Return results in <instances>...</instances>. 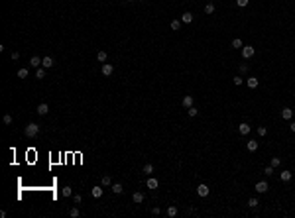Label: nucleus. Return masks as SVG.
<instances>
[{"mask_svg": "<svg viewBox=\"0 0 295 218\" xmlns=\"http://www.w3.org/2000/svg\"><path fill=\"white\" fill-rule=\"evenodd\" d=\"M81 200H83V197H81V194H75V204H79Z\"/></svg>", "mask_w": 295, "mask_h": 218, "instance_id": "nucleus-42", "label": "nucleus"}, {"mask_svg": "<svg viewBox=\"0 0 295 218\" xmlns=\"http://www.w3.org/2000/svg\"><path fill=\"white\" fill-rule=\"evenodd\" d=\"M177 212H179L177 206H173V204H171V206H167V210H165V214H167L169 218H175V216H177Z\"/></svg>", "mask_w": 295, "mask_h": 218, "instance_id": "nucleus-13", "label": "nucleus"}, {"mask_svg": "<svg viewBox=\"0 0 295 218\" xmlns=\"http://www.w3.org/2000/svg\"><path fill=\"white\" fill-rule=\"evenodd\" d=\"M181 104H183V108H191V106H193V96L191 95H185V96H183V100H181Z\"/></svg>", "mask_w": 295, "mask_h": 218, "instance_id": "nucleus-9", "label": "nucleus"}, {"mask_svg": "<svg viewBox=\"0 0 295 218\" xmlns=\"http://www.w3.org/2000/svg\"><path fill=\"white\" fill-rule=\"evenodd\" d=\"M36 77L38 79H45V67H39L38 71H36Z\"/></svg>", "mask_w": 295, "mask_h": 218, "instance_id": "nucleus-24", "label": "nucleus"}, {"mask_svg": "<svg viewBox=\"0 0 295 218\" xmlns=\"http://www.w3.org/2000/svg\"><path fill=\"white\" fill-rule=\"evenodd\" d=\"M30 67H33V69H39V67H42V57L33 55L32 59H30Z\"/></svg>", "mask_w": 295, "mask_h": 218, "instance_id": "nucleus-7", "label": "nucleus"}, {"mask_svg": "<svg viewBox=\"0 0 295 218\" xmlns=\"http://www.w3.org/2000/svg\"><path fill=\"white\" fill-rule=\"evenodd\" d=\"M213 12H215V4H213V2H209V4L205 6V14H213Z\"/></svg>", "mask_w": 295, "mask_h": 218, "instance_id": "nucleus-26", "label": "nucleus"}, {"mask_svg": "<svg viewBox=\"0 0 295 218\" xmlns=\"http://www.w3.org/2000/svg\"><path fill=\"white\" fill-rule=\"evenodd\" d=\"M4 124H12V116H10V114L4 116Z\"/></svg>", "mask_w": 295, "mask_h": 218, "instance_id": "nucleus-39", "label": "nucleus"}, {"mask_svg": "<svg viewBox=\"0 0 295 218\" xmlns=\"http://www.w3.org/2000/svg\"><path fill=\"white\" fill-rule=\"evenodd\" d=\"M20 59V53L18 51H12V61H18Z\"/></svg>", "mask_w": 295, "mask_h": 218, "instance_id": "nucleus-38", "label": "nucleus"}, {"mask_svg": "<svg viewBox=\"0 0 295 218\" xmlns=\"http://www.w3.org/2000/svg\"><path fill=\"white\" fill-rule=\"evenodd\" d=\"M110 189H112V193H114V194H122V193H124V189H122V185H120V183H114V185L110 187Z\"/></svg>", "mask_w": 295, "mask_h": 218, "instance_id": "nucleus-19", "label": "nucleus"}, {"mask_svg": "<svg viewBox=\"0 0 295 218\" xmlns=\"http://www.w3.org/2000/svg\"><path fill=\"white\" fill-rule=\"evenodd\" d=\"M159 212H161V210H159V208H158V206H155V208H152V214H154V216H158V214H159Z\"/></svg>", "mask_w": 295, "mask_h": 218, "instance_id": "nucleus-41", "label": "nucleus"}, {"mask_svg": "<svg viewBox=\"0 0 295 218\" xmlns=\"http://www.w3.org/2000/svg\"><path fill=\"white\" fill-rule=\"evenodd\" d=\"M100 71H103L104 77H110V75H112V71H114V67L110 65V63H103V69H100Z\"/></svg>", "mask_w": 295, "mask_h": 218, "instance_id": "nucleus-5", "label": "nucleus"}, {"mask_svg": "<svg viewBox=\"0 0 295 218\" xmlns=\"http://www.w3.org/2000/svg\"><path fill=\"white\" fill-rule=\"evenodd\" d=\"M242 83H244V79H242V77H234V85H236V86H240Z\"/></svg>", "mask_w": 295, "mask_h": 218, "instance_id": "nucleus-36", "label": "nucleus"}, {"mask_svg": "<svg viewBox=\"0 0 295 218\" xmlns=\"http://www.w3.org/2000/svg\"><path fill=\"white\" fill-rule=\"evenodd\" d=\"M100 185H103V187H112V179H110L108 175H104L103 181H100Z\"/></svg>", "mask_w": 295, "mask_h": 218, "instance_id": "nucleus-21", "label": "nucleus"}, {"mask_svg": "<svg viewBox=\"0 0 295 218\" xmlns=\"http://www.w3.org/2000/svg\"><path fill=\"white\" fill-rule=\"evenodd\" d=\"M97 59H98L100 63H104V61H106V51H98V53H97Z\"/></svg>", "mask_w": 295, "mask_h": 218, "instance_id": "nucleus-27", "label": "nucleus"}, {"mask_svg": "<svg viewBox=\"0 0 295 218\" xmlns=\"http://www.w3.org/2000/svg\"><path fill=\"white\" fill-rule=\"evenodd\" d=\"M236 4H238L240 8H244V6H248V0H236Z\"/></svg>", "mask_w": 295, "mask_h": 218, "instance_id": "nucleus-37", "label": "nucleus"}, {"mask_svg": "<svg viewBox=\"0 0 295 218\" xmlns=\"http://www.w3.org/2000/svg\"><path fill=\"white\" fill-rule=\"evenodd\" d=\"M291 177H293V173H291V171H287V169L279 173V179L283 181V183H289V181H291Z\"/></svg>", "mask_w": 295, "mask_h": 218, "instance_id": "nucleus-10", "label": "nucleus"}, {"mask_svg": "<svg viewBox=\"0 0 295 218\" xmlns=\"http://www.w3.org/2000/svg\"><path fill=\"white\" fill-rule=\"evenodd\" d=\"M232 47H234V49H242L244 47V45H242V39H238V38L232 39Z\"/></svg>", "mask_w": 295, "mask_h": 218, "instance_id": "nucleus-23", "label": "nucleus"}, {"mask_svg": "<svg viewBox=\"0 0 295 218\" xmlns=\"http://www.w3.org/2000/svg\"><path fill=\"white\" fill-rule=\"evenodd\" d=\"M146 185H148V189H152V191H155L159 187V181L155 179V177H150V179H148V183H146Z\"/></svg>", "mask_w": 295, "mask_h": 218, "instance_id": "nucleus-11", "label": "nucleus"}, {"mask_svg": "<svg viewBox=\"0 0 295 218\" xmlns=\"http://www.w3.org/2000/svg\"><path fill=\"white\" fill-rule=\"evenodd\" d=\"M291 116H293V110L291 108H287V106L285 108H281V118L283 120H291Z\"/></svg>", "mask_w": 295, "mask_h": 218, "instance_id": "nucleus-12", "label": "nucleus"}, {"mask_svg": "<svg viewBox=\"0 0 295 218\" xmlns=\"http://www.w3.org/2000/svg\"><path fill=\"white\" fill-rule=\"evenodd\" d=\"M289 130H291V132L295 134V122H291V124H289Z\"/></svg>", "mask_w": 295, "mask_h": 218, "instance_id": "nucleus-43", "label": "nucleus"}, {"mask_svg": "<svg viewBox=\"0 0 295 218\" xmlns=\"http://www.w3.org/2000/svg\"><path fill=\"white\" fill-rule=\"evenodd\" d=\"M91 194H93L94 199H100V197H103V187H93V189H91Z\"/></svg>", "mask_w": 295, "mask_h": 218, "instance_id": "nucleus-14", "label": "nucleus"}, {"mask_svg": "<svg viewBox=\"0 0 295 218\" xmlns=\"http://www.w3.org/2000/svg\"><path fill=\"white\" fill-rule=\"evenodd\" d=\"M124 2H134V0H124Z\"/></svg>", "mask_w": 295, "mask_h": 218, "instance_id": "nucleus-44", "label": "nucleus"}, {"mask_svg": "<svg viewBox=\"0 0 295 218\" xmlns=\"http://www.w3.org/2000/svg\"><path fill=\"white\" fill-rule=\"evenodd\" d=\"M258 85H260V81H258L256 77H250L248 79V86L250 89H258Z\"/></svg>", "mask_w": 295, "mask_h": 218, "instance_id": "nucleus-20", "label": "nucleus"}, {"mask_svg": "<svg viewBox=\"0 0 295 218\" xmlns=\"http://www.w3.org/2000/svg\"><path fill=\"white\" fill-rule=\"evenodd\" d=\"M61 194H63V197H71V194H73V189H71V187H63Z\"/></svg>", "mask_w": 295, "mask_h": 218, "instance_id": "nucleus-29", "label": "nucleus"}, {"mask_svg": "<svg viewBox=\"0 0 295 218\" xmlns=\"http://www.w3.org/2000/svg\"><path fill=\"white\" fill-rule=\"evenodd\" d=\"M187 112H189V116H197V114H199V108L191 106V108H187Z\"/></svg>", "mask_w": 295, "mask_h": 218, "instance_id": "nucleus-31", "label": "nucleus"}, {"mask_svg": "<svg viewBox=\"0 0 295 218\" xmlns=\"http://www.w3.org/2000/svg\"><path fill=\"white\" fill-rule=\"evenodd\" d=\"M209 191H211V189H209L205 183H201V185L197 187V194H199V197H207V194H209Z\"/></svg>", "mask_w": 295, "mask_h": 218, "instance_id": "nucleus-6", "label": "nucleus"}, {"mask_svg": "<svg viewBox=\"0 0 295 218\" xmlns=\"http://www.w3.org/2000/svg\"><path fill=\"white\" fill-rule=\"evenodd\" d=\"M258 149V142L256 140H248V151H256Z\"/></svg>", "mask_w": 295, "mask_h": 218, "instance_id": "nucleus-22", "label": "nucleus"}, {"mask_svg": "<svg viewBox=\"0 0 295 218\" xmlns=\"http://www.w3.org/2000/svg\"><path fill=\"white\" fill-rule=\"evenodd\" d=\"M254 53H256V49H254L252 45H244V47H242V57H244V59L254 57Z\"/></svg>", "mask_w": 295, "mask_h": 218, "instance_id": "nucleus-2", "label": "nucleus"}, {"mask_svg": "<svg viewBox=\"0 0 295 218\" xmlns=\"http://www.w3.org/2000/svg\"><path fill=\"white\" fill-rule=\"evenodd\" d=\"M264 175H268V177H270V175H273V167H272V165H270V167H266V169H264Z\"/></svg>", "mask_w": 295, "mask_h": 218, "instance_id": "nucleus-35", "label": "nucleus"}, {"mask_svg": "<svg viewBox=\"0 0 295 218\" xmlns=\"http://www.w3.org/2000/svg\"><path fill=\"white\" fill-rule=\"evenodd\" d=\"M181 22H183V24H191V22H193V14H191V12H185V14L181 16Z\"/></svg>", "mask_w": 295, "mask_h": 218, "instance_id": "nucleus-15", "label": "nucleus"}, {"mask_svg": "<svg viewBox=\"0 0 295 218\" xmlns=\"http://www.w3.org/2000/svg\"><path fill=\"white\" fill-rule=\"evenodd\" d=\"M248 71V65H246V63H242V65H240V73H246Z\"/></svg>", "mask_w": 295, "mask_h": 218, "instance_id": "nucleus-40", "label": "nucleus"}, {"mask_svg": "<svg viewBox=\"0 0 295 218\" xmlns=\"http://www.w3.org/2000/svg\"><path fill=\"white\" fill-rule=\"evenodd\" d=\"M250 130H252V126H248V122L238 124V132L242 134V136H248V134H250Z\"/></svg>", "mask_w": 295, "mask_h": 218, "instance_id": "nucleus-3", "label": "nucleus"}, {"mask_svg": "<svg viewBox=\"0 0 295 218\" xmlns=\"http://www.w3.org/2000/svg\"><path fill=\"white\" fill-rule=\"evenodd\" d=\"M144 173L152 175V173H154V165H152V163H146V165H144Z\"/></svg>", "mask_w": 295, "mask_h": 218, "instance_id": "nucleus-28", "label": "nucleus"}, {"mask_svg": "<svg viewBox=\"0 0 295 218\" xmlns=\"http://www.w3.org/2000/svg\"><path fill=\"white\" fill-rule=\"evenodd\" d=\"M258 204H260V202H258V199H254V197H252V199H248V206H250V208H258Z\"/></svg>", "mask_w": 295, "mask_h": 218, "instance_id": "nucleus-25", "label": "nucleus"}, {"mask_svg": "<svg viewBox=\"0 0 295 218\" xmlns=\"http://www.w3.org/2000/svg\"><path fill=\"white\" fill-rule=\"evenodd\" d=\"M279 165H281L279 157H272V167H279Z\"/></svg>", "mask_w": 295, "mask_h": 218, "instance_id": "nucleus-32", "label": "nucleus"}, {"mask_svg": "<svg viewBox=\"0 0 295 218\" xmlns=\"http://www.w3.org/2000/svg\"><path fill=\"white\" fill-rule=\"evenodd\" d=\"M258 134H260V136H266L268 128H266V126H258Z\"/></svg>", "mask_w": 295, "mask_h": 218, "instance_id": "nucleus-34", "label": "nucleus"}, {"mask_svg": "<svg viewBox=\"0 0 295 218\" xmlns=\"http://www.w3.org/2000/svg\"><path fill=\"white\" fill-rule=\"evenodd\" d=\"M42 67H45V69L53 67V59H51V57H43V59H42Z\"/></svg>", "mask_w": 295, "mask_h": 218, "instance_id": "nucleus-17", "label": "nucleus"}, {"mask_svg": "<svg viewBox=\"0 0 295 218\" xmlns=\"http://www.w3.org/2000/svg\"><path fill=\"white\" fill-rule=\"evenodd\" d=\"M132 200H134V202H136V204L144 202V194H142V193H138V191H136V193L132 194Z\"/></svg>", "mask_w": 295, "mask_h": 218, "instance_id": "nucleus-16", "label": "nucleus"}, {"mask_svg": "<svg viewBox=\"0 0 295 218\" xmlns=\"http://www.w3.org/2000/svg\"><path fill=\"white\" fill-rule=\"evenodd\" d=\"M140 2H146V0H140Z\"/></svg>", "mask_w": 295, "mask_h": 218, "instance_id": "nucleus-45", "label": "nucleus"}, {"mask_svg": "<svg viewBox=\"0 0 295 218\" xmlns=\"http://www.w3.org/2000/svg\"><path fill=\"white\" fill-rule=\"evenodd\" d=\"M18 77H20V79H28V69H20Z\"/></svg>", "mask_w": 295, "mask_h": 218, "instance_id": "nucleus-30", "label": "nucleus"}, {"mask_svg": "<svg viewBox=\"0 0 295 218\" xmlns=\"http://www.w3.org/2000/svg\"><path fill=\"white\" fill-rule=\"evenodd\" d=\"M36 112H38L39 116H45V114L49 112V106H47L45 102H42V104H38V108H36Z\"/></svg>", "mask_w": 295, "mask_h": 218, "instance_id": "nucleus-8", "label": "nucleus"}, {"mask_svg": "<svg viewBox=\"0 0 295 218\" xmlns=\"http://www.w3.org/2000/svg\"><path fill=\"white\" fill-rule=\"evenodd\" d=\"M24 134H26V136L28 137H36L39 134V126L36 122H30L28 126H26V128H24Z\"/></svg>", "mask_w": 295, "mask_h": 218, "instance_id": "nucleus-1", "label": "nucleus"}, {"mask_svg": "<svg viewBox=\"0 0 295 218\" xmlns=\"http://www.w3.org/2000/svg\"><path fill=\"white\" fill-rule=\"evenodd\" d=\"M169 28L173 30V32H179V28H181V20H171V24H169Z\"/></svg>", "mask_w": 295, "mask_h": 218, "instance_id": "nucleus-18", "label": "nucleus"}, {"mask_svg": "<svg viewBox=\"0 0 295 218\" xmlns=\"http://www.w3.org/2000/svg\"><path fill=\"white\" fill-rule=\"evenodd\" d=\"M268 189H270V185H268L266 181H260V183H256V193H268Z\"/></svg>", "mask_w": 295, "mask_h": 218, "instance_id": "nucleus-4", "label": "nucleus"}, {"mask_svg": "<svg viewBox=\"0 0 295 218\" xmlns=\"http://www.w3.org/2000/svg\"><path fill=\"white\" fill-rule=\"evenodd\" d=\"M69 214H71V216H73V218H79V216H81L79 208H71V210H69Z\"/></svg>", "mask_w": 295, "mask_h": 218, "instance_id": "nucleus-33", "label": "nucleus"}]
</instances>
